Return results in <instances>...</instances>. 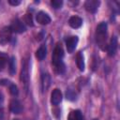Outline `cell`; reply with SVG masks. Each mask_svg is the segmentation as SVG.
I'll return each mask as SVG.
<instances>
[{
	"label": "cell",
	"instance_id": "19",
	"mask_svg": "<svg viewBox=\"0 0 120 120\" xmlns=\"http://www.w3.org/2000/svg\"><path fill=\"white\" fill-rule=\"evenodd\" d=\"M51 5L52 6V8H54L55 9H58L62 7L63 5V1L62 0H52L51 1Z\"/></svg>",
	"mask_w": 120,
	"mask_h": 120
},
{
	"label": "cell",
	"instance_id": "5",
	"mask_svg": "<svg viewBox=\"0 0 120 120\" xmlns=\"http://www.w3.org/2000/svg\"><path fill=\"white\" fill-rule=\"evenodd\" d=\"M99 4H100V2L98 0H87L84 4V8L88 12L95 13L98 8Z\"/></svg>",
	"mask_w": 120,
	"mask_h": 120
},
{
	"label": "cell",
	"instance_id": "22",
	"mask_svg": "<svg viewBox=\"0 0 120 120\" xmlns=\"http://www.w3.org/2000/svg\"><path fill=\"white\" fill-rule=\"evenodd\" d=\"M9 92L12 96H18L19 94V90H18V87L15 85V84H11L9 86Z\"/></svg>",
	"mask_w": 120,
	"mask_h": 120
},
{
	"label": "cell",
	"instance_id": "25",
	"mask_svg": "<svg viewBox=\"0 0 120 120\" xmlns=\"http://www.w3.org/2000/svg\"><path fill=\"white\" fill-rule=\"evenodd\" d=\"M94 120H98V119H94Z\"/></svg>",
	"mask_w": 120,
	"mask_h": 120
},
{
	"label": "cell",
	"instance_id": "20",
	"mask_svg": "<svg viewBox=\"0 0 120 120\" xmlns=\"http://www.w3.org/2000/svg\"><path fill=\"white\" fill-rule=\"evenodd\" d=\"M23 21L26 24L30 25V26H33L34 23H33V19H32V15L31 14H25L24 15V18H23Z\"/></svg>",
	"mask_w": 120,
	"mask_h": 120
},
{
	"label": "cell",
	"instance_id": "4",
	"mask_svg": "<svg viewBox=\"0 0 120 120\" xmlns=\"http://www.w3.org/2000/svg\"><path fill=\"white\" fill-rule=\"evenodd\" d=\"M12 30L10 26H5L0 30V44L6 45L11 38Z\"/></svg>",
	"mask_w": 120,
	"mask_h": 120
},
{
	"label": "cell",
	"instance_id": "23",
	"mask_svg": "<svg viewBox=\"0 0 120 120\" xmlns=\"http://www.w3.org/2000/svg\"><path fill=\"white\" fill-rule=\"evenodd\" d=\"M8 3L12 6H18V5H20L21 1L20 0H8Z\"/></svg>",
	"mask_w": 120,
	"mask_h": 120
},
{
	"label": "cell",
	"instance_id": "1",
	"mask_svg": "<svg viewBox=\"0 0 120 120\" xmlns=\"http://www.w3.org/2000/svg\"><path fill=\"white\" fill-rule=\"evenodd\" d=\"M96 42L99 46L100 49H104L107 41V23L102 22H100L96 29Z\"/></svg>",
	"mask_w": 120,
	"mask_h": 120
},
{
	"label": "cell",
	"instance_id": "21",
	"mask_svg": "<svg viewBox=\"0 0 120 120\" xmlns=\"http://www.w3.org/2000/svg\"><path fill=\"white\" fill-rule=\"evenodd\" d=\"M7 61H8V59H7L6 55L0 54V70H2L5 68V66L7 64Z\"/></svg>",
	"mask_w": 120,
	"mask_h": 120
},
{
	"label": "cell",
	"instance_id": "24",
	"mask_svg": "<svg viewBox=\"0 0 120 120\" xmlns=\"http://www.w3.org/2000/svg\"><path fill=\"white\" fill-rule=\"evenodd\" d=\"M13 120H20V119H13Z\"/></svg>",
	"mask_w": 120,
	"mask_h": 120
},
{
	"label": "cell",
	"instance_id": "15",
	"mask_svg": "<svg viewBox=\"0 0 120 120\" xmlns=\"http://www.w3.org/2000/svg\"><path fill=\"white\" fill-rule=\"evenodd\" d=\"M46 54H47V49H46V47H45L44 45L40 46V47L38 49L37 52H36L37 58H38V60H40V61L43 60V59L46 57Z\"/></svg>",
	"mask_w": 120,
	"mask_h": 120
},
{
	"label": "cell",
	"instance_id": "11",
	"mask_svg": "<svg viewBox=\"0 0 120 120\" xmlns=\"http://www.w3.org/2000/svg\"><path fill=\"white\" fill-rule=\"evenodd\" d=\"M116 50H117V38L116 37H112L110 41V44L108 45V54L110 56L114 55Z\"/></svg>",
	"mask_w": 120,
	"mask_h": 120
},
{
	"label": "cell",
	"instance_id": "18",
	"mask_svg": "<svg viewBox=\"0 0 120 120\" xmlns=\"http://www.w3.org/2000/svg\"><path fill=\"white\" fill-rule=\"evenodd\" d=\"M53 67H54L55 72H57V73H59V74H61V73H63V72L65 71V65H64L63 62L60 63V64H57V65H55V66H53Z\"/></svg>",
	"mask_w": 120,
	"mask_h": 120
},
{
	"label": "cell",
	"instance_id": "10",
	"mask_svg": "<svg viewBox=\"0 0 120 120\" xmlns=\"http://www.w3.org/2000/svg\"><path fill=\"white\" fill-rule=\"evenodd\" d=\"M62 101V93L59 89L55 88L51 95V102L52 105H58Z\"/></svg>",
	"mask_w": 120,
	"mask_h": 120
},
{
	"label": "cell",
	"instance_id": "14",
	"mask_svg": "<svg viewBox=\"0 0 120 120\" xmlns=\"http://www.w3.org/2000/svg\"><path fill=\"white\" fill-rule=\"evenodd\" d=\"M76 64H77L78 68L81 71L84 70V59H83V55L82 52H79L76 55Z\"/></svg>",
	"mask_w": 120,
	"mask_h": 120
},
{
	"label": "cell",
	"instance_id": "16",
	"mask_svg": "<svg viewBox=\"0 0 120 120\" xmlns=\"http://www.w3.org/2000/svg\"><path fill=\"white\" fill-rule=\"evenodd\" d=\"M68 120H82V114L81 111L75 110V111L70 112L68 115Z\"/></svg>",
	"mask_w": 120,
	"mask_h": 120
},
{
	"label": "cell",
	"instance_id": "8",
	"mask_svg": "<svg viewBox=\"0 0 120 120\" xmlns=\"http://www.w3.org/2000/svg\"><path fill=\"white\" fill-rule=\"evenodd\" d=\"M9 110L13 113H16V114L21 113L22 111V107L21 102L18 99H12L9 103Z\"/></svg>",
	"mask_w": 120,
	"mask_h": 120
},
{
	"label": "cell",
	"instance_id": "12",
	"mask_svg": "<svg viewBox=\"0 0 120 120\" xmlns=\"http://www.w3.org/2000/svg\"><path fill=\"white\" fill-rule=\"evenodd\" d=\"M51 84V77L49 74H42L41 76V87L42 92H45Z\"/></svg>",
	"mask_w": 120,
	"mask_h": 120
},
{
	"label": "cell",
	"instance_id": "17",
	"mask_svg": "<svg viewBox=\"0 0 120 120\" xmlns=\"http://www.w3.org/2000/svg\"><path fill=\"white\" fill-rule=\"evenodd\" d=\"M16 71V65H15V58L11 57L10 61H9V72L10 75H14Z\"/></svg>",
	"mask_w": 120,
	"mask_h": 120
},
{
	"label": "cell",
	"instance_id": "13",
	"mask_svg": "<svg viewBox=\"0 0 120 120\" xmlns=\"http://www.w3.org/2000/svg\"><path fill=\"white\" fill-rule=\"evenodd\" d=\"M68 23L72 28H79L82 24V18H80L78 16H73L69 19Z\"/></svg>",
	"mask_w": 120,
	"mask_h": 120
},
{
	"label": "cell",
	"instance_id": "6",
	"mask_svg": "<svg viewBox=\"0 0 120 120\" xmlns=\"http://www.w3.org/2000/svg\"><path fill=\"white\" fill-rule=\"evenodd\" d=\"M10 28H11L12 32H15V33H22V32H24L26 30L25 25L19 19H16V20H14L12 22Z\"/></svg>",
	"mask_w": 120,
	"mask_h": 120
},
{
	"label": "cell",
	"instance_id": "2",
	"mask_svg": "<svg viewBox=\"0 0 120 120\" xmlns=\"http://www.w3.org/2000/svg\"><path fill=\"white\" fill-rule=\"evenodd\" d=\"M64 57V51H63V48L61 46L60 43H58L54 50H53V52H52V63L53 66L57 65V64H60L62 63V59Z\"/></svg>",
	"mask_w": 120,
	"mask_h": 120
},
{
	"label": "cell",
	"instance_id": "3",
	"mask_svg": "<svg viewBox=\"0 0 120 120\" xmlns=\"http://www.w3.org/2000/svg\"><path fill=\"white\" fill-rule=\"evenodd\" d=\"M21 81L25 85V88H27L29 83V65L28 61L24 59L22 64V69H21Z\"/></svg>",
	"mask_w": 120,
	"mask_h": 120
},
{
	"label": "cell",
	"instance_id": "9",
	"mask_svg": "<svg viewBox=\"0 0 120 120\" xmlns=\"http://www.w3.org/2000/svg\"><path fill=\"white\" fill-rule=\"evenodd\" d=\"M37 22L39 23V24H42V25H45V24H48L51 22V18L50 16L45 13L44 11H39L38 14H37Z\"/></svg>",
	"mask_w": 120,
	"mask_h": 120
},
{
	"label": "cell",
	"instance_id": "7",
	"mask_svg": "<svg viewBox=\"0 0 120 120\" xmlns=\"http://www.w3.org/2000/svg\"><path fill=\"white\" fill-rule=\"evenodd\" d=\"M77 44H78V37H76V36L69 37L66 41V46H67L68 52H70V53L73 52V51L75 50Z\"/></svg>",
	"mask_w": 120,
	"mask_h": 120
}]
</instances>
